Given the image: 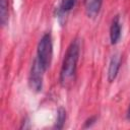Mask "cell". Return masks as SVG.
I'll return each mask as SVG.
<instances>
[{
    "label": "cell",
    "instance_id": "6da1fadb",
    "mask_svg": "<svg viewBox=\"0 0 130 130\" xmlns=\"http://www.w3.org/2000/svg\"><path fill=\"white\" fill-rule=\"evenodd\" d=\"M79 52V42L77 40L72 41L66 51L60 71V83L63 87L69 88L75 81Z\"/></svg>",
    "mask_w": 130,
    "mask_h": 130
},
{
    "label": "cell",
    "instance_id": "3957f363",
    "mask_svg": "<svg viewBox=\"0 0 130 130\" xmlns=\"http://www.w3.org/2000/svg\"><path fill=\"white\" fill-rule=\"evenodd\" d=\"M45 70L41 67L39 64L38 60L36 59L32 63L30 73H29V78H28V83L29 86L32 90L35 91H40L43 86V74Z\"/></svg>",
    "mask_w": 130,
    "mask_h": 130
},
{
    "label": "cell",
    "instance_id": "277c9868",
    "mask_svg": "<svg viewBox=\"0 0 130 130\" xmlns=\"http://www.w3.org/2000/svg\"><path fill=\"white\" fill-rule=\"evenodd\" d=\"M121 38V23L119 15H116L111 23L110 27V40L112 45H116Z\"/></svg>",
    "mask_w": 130,
    "mask_h": 130
},
{
    "label": "cell",
    "instance_id": "9c48e42d",
    "mask_svg": "<svg viewBox=\"0 0 130 130\" xmlns=\"http://www.w3.org/2000/svg\"><path fill=\"white\" fill-rule=\"evenodd\" d=\"M66 120V111L63 108H60L58 110V114H57V120H56V124L55 127L57 129H61L65 123Z\"/></svg>",
    "mask_w": 130,
    "mask_h": 130
},
{
    "label": "cell",
    "instance_id": "8992f818",
    "mask_svg": "<svg viewBox=\"0 0 130 130\" xmlns=\"http://www.w3.org/2000/svg\"><path fill=\"white\" fill-rule=\"evenodd\" d=\"M103 0H84L85 12L89 17H93L99 14L102 7Z\"/></svg>",
    "mask_w": 130,
    "mask_h": 130
},
{
    "label": "cell",
    "instance_id": "5b68a950",
    "mask_svg": "<svg viewBox=\"0 0 130 130\" xmlns=\"http://www.w3.org/2000/svg\"><path fill=\"white\" fill-rule=\"evenodd\" d=\"M120 65H121V56L119 54H115L110 61L109 69H108V80L110 82L115 80L118 71L120 69Z\"/></svg>",
    "mask_w": 130,
    "mask_h": 130
},
{
    "label": "cell",
    "instance_id": "52a82bcc",
    "mask_svg": "<svg viewBox=\"0 0 130 130\" xmlns=\"http://www.w3.org/2000/svg\"><path fill=\"white\" fill-rule=\"evenodd\" d=\"M76 0H61L60 5L57 7V15L58 17H63L66 13H68L75 5Z\"/></svg>",
    "mask_w": 130,
    "mask_h": 130
},
{
    "label": "cell",
    "instance_id": "8fae6325",
    "mask_svg": "<svg viewBox=\"0 0 130 130\" xmlns=\"http://www.w3.org/2000/svg\"><path fill=\"white\" fill-rule=\"evenodd\" d=\"M127 119H130V106H129V109L127 111Z\"/></svg>",
    "mask_w": 130,
    "mask_h": 130
},
{
    "label": "cell",
    "instance_id": "ba28073f",
    "mask_svg": "<svg viewBox=\"0 0 130 130\" xmlns=\"http://www.w3.org/2000/svg\"><path fill=\"white\" fill-rule=\"evenodd\" d=\"M0 18L1 24L5 25L8 20V0H1V9H0Z\"/></svg>",
    "mask_w": 130,
    "mask_h": 130
},
{
    "label": "cell",
    "instance_id": "7a4b0ae2",
    "mask_svg": "<svg viewBox=\"0 0 130 130\" xmlns=\"http://www.w3.org/2000/svg\"><path fill=\"white\" fill-rule=\"evenodd\" d=\"M53 56V43L51 34H45L38 44V51H37V60L41 67L46 71L52 61Z\"/></svg>",
    "mask_w": 130,
    "mask_h": 130
},
{
    "label": "cell",
    "instance_id": "30bf717a",
    "mask_svg": "<svg viewBox=\"0 0 130 130\" xmlns=\"http://www.w3.org/2000/svg\"><path fill=\"white\" fill-rule=\"evenodd\" d=\"M95 120H96L95 117H91V118H89L88 120H86V121H85V124H84V128H86V127H90V126L95 122Z\"/></svg>",
    "mask_w": 130,
    "mask_h": 130
}]
</instances>
